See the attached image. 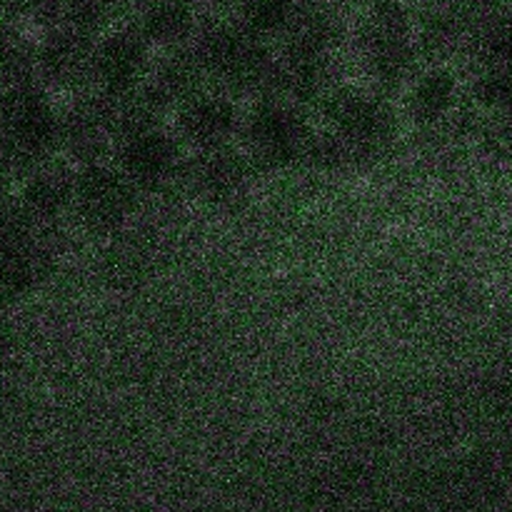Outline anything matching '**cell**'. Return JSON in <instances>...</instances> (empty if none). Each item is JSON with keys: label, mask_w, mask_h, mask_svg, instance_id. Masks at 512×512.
Instances as JSON below:
<instances>
[{"label": "cell", "mask_w": 512, "mask_h": 512, "mask_svg": "<svg viewBox=\"0 0 512 512\" xmlns=\"http://www.w3.org/2000/svg\"><path fill=\"white\" fill-rule=\"evenodd\" d=\"M345 53L355 60L368 88L383 95L403 93L423 68L415 43V5L353 15Z\"/></svg>", "instance_id": "cell-1"}, {"label": "cell", "mask_w": 512, "mask_h": 512, "mask_svg": "<svg viewBox=\"0 0 512 512\" xmlns=\"http://www.w3.org/2000/svg\"><path fill=\"white\" fill-rule=\"evenodd\" d=\"M323 128L350 145L360 165L373 163L398 138V110L388 95L365 83H338L318 103Z\"/></svg>", "instance_id": "cell-2"}, {"label": "cell", "mask_w": 512, "mask_h": 512, "mask_svg": "<svg viewBox=\"0 0 512 512\" xmlns=\"http://www.w3.org/2000/svg\"><path fill=\"white\" fill-rule=\"evenodd\" d=\"M0 135L18 158L23 175L60 158V110L53 93L38 80L0 90Z\"/></svg>", "instance_id": "cell-3"}, {"label": "cell", "mask_w": 512, "mask_h": 512, "mask_svg": "<svg viewBox=\"0 0 512 512\" xmlns=\"http://www.w3.org/2000/svg\"><path fill=\"white\" fill-rule=\"evenodd\" d=\"M313 133L315 125L310 123L308 110L280 98L253 103L240 128L243 153L255 173H275L303 163Z\"/></svg>", "instance_id": "cell-4"}, {"label": "cell", "mask_w": 512, "mask_h": 512, "mask_svg": "<svg viewBox=\"0 0 512 512\" xmlns=\"http://www.w3.org/2000/svg\"><path fill=\"white\" fill-rule=\"evenodd\" d=\"M140 193L113 163L78 168L70 215L90 235L108 238L123 230L138 213Z\"/></svg>", "instance_id": "cell-5"}, {"label": "cell", "mask_w": 512, "mask_h": 512, "mask_svg": "<svg viewBox=\"0 0 512 512\" xmlns=\"http://www.w3.org/2000/svg\"><path fill=\"white\" fill-rule=\"evenodd\" d=\"M188 150L173 128L148 130L115 143L110 163L138 188L140 195H160L183 188V170Z\"/></svg>", "instance_id": "cell-6"}, {"label": "cell", "mask_w": 512, "mask_h": 512, "mask_svg": "<svg viewBox=\"0 0 512 512\" xmlns=\"http://www.w3.org/2000/svg\"><path fill=\"white\" fill-rule=\"evenodd\" d=\"M115 150L108 95L83 90L60 110V158L75 168L110 163Z\"/></svg>", "instance_id": "cell-7"}, {"label": "cell", "mask_w": 512, "mask_h": 512, "mask_svg": "<svg viewBox=\"0 0 512 512\" xmlns=\"http://www.w3.org/2000/svg\"><path fill=\"white\" fill-rule=\"evenodd\" d=\"M155 50L143 35L125 20L95 40L93 85L90 90L118 98L143 88L155 63Z\"/></svg>", "instance_id": "cell-8"}, {"label": "cell", "mask_w": 512, "mask_h": 512, "mask_svg": "<svg viewBox=\"0 0 512 512\" xmlns=\"http://www.w3.org/2000/svg\"><path fill=\"white\" fill-rule=\"evenodd\" d=\"M173 115V133L190 153H205V150L233 145L243 128L238 100L215 88L200 90Z\"/></svg>", "instance_id": "cell-9"}, {"label": "cell", "mask_w": 512, "mask_h": 512, "mask_svg": "<svg viewBox=\"0 0 512 512\" xmlns=\"http://www.w3.org/2000/svg\"><path fill=\"white\" fill-rule=\"evenodd\" d=\"M95 38L65 25L38 33V83L50 93H83L93 85Z\"/></svg>", "instance_id": "cell-10"}, {"label": "cell", "mask_w": 512, "mask_h": 512, "mask_svg": "<svg viewBox=\"0 0 512 512\" xmlns=\"http://www.w3.org/2000/svg\"><path fill=\"white\" fill-rule=\"evenodd\" d=\"M255 175L243 148L225 145L205 153H190L183 170V190L205 203H230L240 198Z\"/></svg>", "instance_id": "cell-11"}, {"label": "cell", "mask_w": 512, "mask_h": 512, "mask_svg": "<svg viewBox=\"0 0 512 512\" xmlns=\"http://www.w3.org/2000/svg\"><path fill=\"white\" fill-rule=\"evenodd\" d=\"M208 10L198 0H138L128 23L155 53L190 48Z\"/></svg>", "instance_id": "cell-12"}, {"label": "cell", "mask_w": 512, "mask_h": 512, "mask_svg": "<svg viewBox=\"0 0 512 512\" xmlns=\"http://www.w3.org/2000/svg\"><path fill=\"white\" fill-rule=\"evenodd\" d=\"M55 228H40L38 235L0 253V300L28 298L55 273L60 258Z\"/></svg>", "instance_id": "cell-13"}, {"label": "cell", "mask_w": 512, "mask_h": 512, "mask_svg": "<svg viewBox=\"0 0 512 512\" xmlns=\"http://www.w3.org/2000/svg\"><path fill=\"white\" fill-rule=\"evenodd\" d=\"M78 168L65 158H53L20 178V203L40 228H55L73 210Z\"/></svg>", "instance_id": "cell-14"}, {"label": "cell", "mask_w": 512, "mask_h": 512, "mask_svg": "<svg viewBox=\"0 0 512 512\" xmlns=\"http://www.w3.org/2000/svg\"><path fill=\"white\" fill-rule=\"evenodd\" d=\"M475 18L478 15L415 5V43L423 65H455V60H465Z\"/></svg>", "instance_id": "cell-15"}, {"label": "cell", "mask_w": 512, "mask_h": 512, "mask_svg": "<svg viewBox=\"0 0 512 512\" xmlns=\"http://www.w3.org/2000/svg\"><path fill=\"white\" fill-rule=\"evenodd\" d=\"M460 75L455 65H423L403 90L405 115L418 128L433 130L458 110Z\"/></svg>", "instance_id": "cell-16"}, {"label": "cell", "mask_w": 512, "mask_h": 512, "mask_svg": "<svg viewBox=\"0 0 512 512\" xmlns=\"http://www.w3.org/2000/svg\"><path fill=\"white\" fill-rule=\"evenodd\" d=\"M210 88L198 58L190 48L168 50L155 55L148 78L143 83V93L158 105L163 113H175L183 103H188L200 90Z\"/></svg>", "instance_id": "cell-17"}, {"label": "cell", "mask_w": 512, "mask_h": 512, "mask_svg": "<svg viewBox=\"0 0 512 512\" xmlns=\"http://www.w3.org/2000/svg\"><path fill=\"white\" fill-rule=\"evenodd\" d=\"M310 0H230L225 13L253 38L278 45L290 33Z\"/></svg>", "instance_id": "cell-18"}, {"label": "cell", "mask_w": 512, "mask_h": 512, "mask_svg": "<svg viewBox=\"0 0 512 512\" xmlns=\"http://www.w3.org/2000/svg\"><path fill=\"white\" fill-rule=\"evenodd\" d=\"M38 80V33L0 18V90Z\"/></svg>", "instance_id": "cell-19"}, {"label": "cell", "mask_w": 512, "mask_h": 512, "mask_svg": "<svg viewBox=\"0 0 512 512\" xmlns=\"http://www.w3.org/2000/svg\"><path fill=\"white\" fill-rule=\"evenodd\" d=\"M68 0H0V18L25 25L33 33L53 28L63 20Z\"/></svg>", "instance_id": "cell-20"}, {"label": "cell", "mask_w": 512, "mask_h": 512, "mask_svg": "<svg viewBox=\"0 0 512 512\" xmlns=\"http://www.w3.org/2000/svg\"><path fill=\"white\" fill-rule=\"evenodd\" d=\"M473 100L495 113H512V65L488 70H473L470 83Z\"/></svg>", "instance_id": "cell-21"}, {"label": "cell", "mask_w": 512, "mask_h": 512, "mask_svg": "<svg viewBox=\"0 0 512 512\" xmlns=\"http://www.w3.org/2000/svg\"><path fill=\"white\" fill-rule=\"evenodd\" d=\"M40 225L30 218L18 195L0 193V253L38 235Z\"/></svg>", "instance_id": "cell-22"}, {"label": "cell", "mask_w": 512, "mask_h": 512, "mask_svg": "<svg viewBox=\"0 0 512 512\" xmlns=\"http://www.w3.org/2000/svg\"><path fill=\"white\" fill-rule=\"evenodd\" d=\"M323 3L335 5V8H340L353 18V15L368 13V10L393 8V5H415V0H323Z\"/></svg>", "instance_id": "cell-23"}, {"label": "cell", "mask_w": 512, "mask_h": 512, "mask_svg": "<svg viewBox=\"0 0 512 512\" xmlns=\"http://www.w3.org/2000/svg\"><path fill=\"white\" fill-rule=\"evenodd\" d=\"M498 0H415V5H435V8L458 10V13L480 15L485 8L495 5Z\"/></svg>", "instance_id": "cell-24"}]
</instances>
